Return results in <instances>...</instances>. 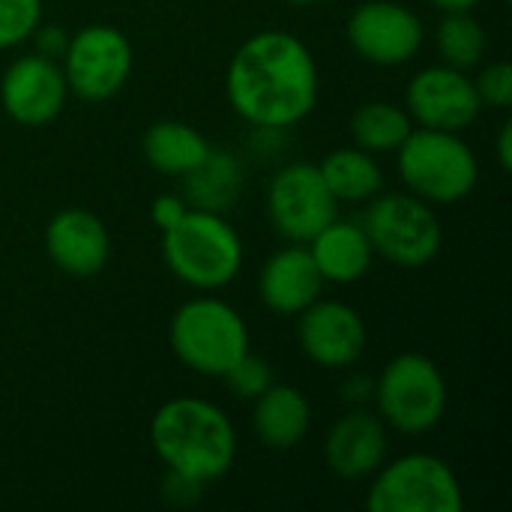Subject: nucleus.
<instances>
[{"label": "nucleus", "instance_id": "nucleus-1", "mask_svg": "<svg viewBox=\"0 0 512 512\" xmlns=\"http://www.w3.org/2000/svg\"><path fill=\"white\" fill-rule=\"evenodd\" d=\"M318 63L303 39L288 30H261L231 57L225 93L231 108L255 129H288L318 102Z\"/></svg>", "mask_w": 512, "mask_h": 512}, {"label": "nucleus", "instance_id": "nucleus-2", "mask_svg": "<svg viewBox=\"0 0 512 512\" xmlns=\"http://www.w3.org/2000/svg\"><path fill=\"white\" fill-rule=\"evenodd\" d=\"M150 447L168 471L207 486L234 468L237 432L219 405L177 396L153 414Z\"/></svg>", "mask_w": 512, "mask_h": 512}, {"label": "nucleus", "instance_id": "nucleus-3", "mask_svg": "<svg viewBox=\"0 0 512 512\" xmlns=\"http://www.w3.org/2000/svg\"><path fill=\"white\" fill-rule=\"evenodd\" d=\"M162 258L183 285L219 291L243 267V240L222 213L189 207L177 225L162 231Z\"/></svg>", "mask_w": 512, "mask_h": 512}, {"label": "nucleus", "instance_id": "nucleus-4", "mask_svg": "<svg viewBox=\"0 0 512 512\" xmlns=\"http://www.w3.org/2000/svg\"><path fill=\"white\" fill-rule=\"evenodd\" d=\"M399 177L411 195L432 207H450L465 201L480 180V162L459 132L444 129H411L396 150Z\"/></svg>", "mask_w": 512, "mask_h": 512}, {"label": "nucleus", "instance_id": "nucleus-5", "mask_svg": "<svg viewBox=\"0 0 512 512\" xmlns=\"http://www.w3.org/2000/svg\"><path fill=\"white\" fill-rule=\"evenodd\" d=\"M168 342L186 369L207 378H222L249 351V327L225 300L195 297L174 312Z\"/></svg>", "mask_w": 512, "mask_h": 512}, {"label": "nucleus", "instance_id": "nucleus-6", "mask_svg": "<svg viewBox=\"0 0 512 512\" xmlns=\"http://www.w3.org/2000/svg\"><path fill=\"white\" fill-rule=\"evenodd\" d=\"M372 402L384 426L402 435H426L444 420L450 390L432 357L405 351L381 369Z\"/></svg>", "mask_w": 512, "mask_h": 512}, {"label": "nucleus", "instance_id": "nucleus-7", "mask_svg": "<svg viewBox=\"0 0 512 512\" xmlns=\"http://www.w3.org/2000/svg\"><path fill=\"white\" fill-rule=\"evenodd\" d=\"M363 228L372 252L405 270L432 264L444 246V228L435 207L411 192H378Z\"/></svg>", "mask_w": 512, "mask_h": 512}, {"label": "nucleus", "instance_id": "nucleus-8", "mask_svg": "<svg viewBox=\"0 0 512 512\" xmlns=\"http://www.w3.org/2000/svg\"><path fill=\"white\" fill-rule=\"evenodd\" d=\"M372 512H462L465 495L456 471L432 453H408L372 474L366 495Z\"/></svg>", "mask_w": 512, "mask_h": 512}, {"label": "nucleus", "instance_id": "nucleus-9", "mask_svg": "<svg viewBox=\"0 0 512 512\" xmlns=\"http://www.w3.org/2000/svg\"><path fill=\"white\" fill-rule=\"evenodd\" d=\"M129 36L111 24H87L69 36L60 69L69 93L84 102H105L117 96L132 75Z\"/></svg>", "mask_w": 512, "mask_h": 512}, {"label": "nucleus", "instance_id": "nucleus-10", "mask_svg": "<svg viewBox=\"0 0 512 512\" xmlns=\"http://www.w3.org/2000/svg\"><path fill=\"white\" fill-rule=\"evenodd\" d=\"M267 213L285 240L309 243L324 225L339 216V201L330 195L318 165L291 162L270 180Z\"/></svg>", "mask_w": 512, "mask_h": 512}, {"label": "nucleus", "instance_id": "nucleus-11", "mask_svg": "<svg viewBox=\"0 0 512 512\" xmlns=\"http://www.w3.org/2000/svg\"><path fill=\"white\" fill-rule=\"evenodd\" d=\"M345 36L354 54L366 63L405 66L417 57L426 33L411 6L396 0H366L351 12Z\"/></svg>", "mask_w": 512, "mask_h": 512}, {"label": "nucleus", "instance_id": "nucleus-12", "mask_svg": "<svg viewBox=\"0 0 512 512\" xmlns=\"http://www.w3.org/2000/svg\"><path fill=\"white\" fill-rule=\"evenodd\" d=\"M405 111L423 129L462 132L480 117L483 102L477 96L474 78H468L465 69L438 63L411 78L405 90Z\"/></svg>", "mask_w": 512, "mask_h": 512}, {"label": "nucleus", "instance_id": "nucleus-13", "mask_svg": "<svg viewBox=\"0 0 512 512\" xmlns=\"http://www.w3.org/2000/svg\"><path fill=\"white\" fill-rule=\"evenodd\" d=\"M297 342L303 354L321 369L354 366L369 342L363 315L342 300H315L300 312Z\"/></svg>", "mask_w": 512, "mask_h": 512}, {"label": "nucleus", "instance_id": "nucleus-14", "mask_svg": "<svg viewBox=\"0 0 512 512\" xmlns=\"http://www.w3.org/2000/svg\"><path fill=\"white\" fill-rule=\"evenodd\" d=\"M69 87L57 60L24 54L12 60L0 78V105L21 126H45L60 117Z\"/></svg>", "mask_w": 512, "mask_h": 512}, {"label": "nucleus", "instance_id": "nucleus-15", "mask_svg": "<svg viewBox=\"0 0 512 512\" xmlns=\"http://www.w3.org/2000/svg\"><path fill=\"white\" fill-rule=\"evenodd\" d=\"M45 252L60 273L72 279H93L111 258V234L96 213L66 207L45 225Z\"/></svg>", "mask_w": 512, "mask_h": 512}, {"label": "nucleus", "instance_id": "nucleus-16", "mask_svg": "<svg viewBox=\"0 0 512 512\" xmlns=\"http://www.w3.org/2000/svg\"><path fill=\"white\" fill-rule=\"evenodd\" d=\"M327 468L342 480H366L387 462V426L378 414L354 408L324 438Z\"/></svg>", "mask_w": 512, "mask_h": 512}, {"label": "nucleus", "instance_id": "nucleus-17", "mask_svg": "<svg viewBox=\"0 0 512 512\" xmlns=\"http://www.w3.org/2000/svg\"><path fill=\"white\" fill-rule=\"evenodd\" d=\"M324 279L306 249V243H291L273 252L258 276V297L276 315H300L321 297Z\"/></svg>", "mask_w": 512, "mask_h": 512}, {"label": "nucleus", "instance_id": "nucleus-18", "mask_svg": "<svg viewBox=\"0 0 512 512\" xmlns=\"http://www.w3.org/2000/svg\"><path fill=\"white\" fill-rule=\"evenodd\" d=\"M318 273L324 282H336V285H354L360 282L369 267H372V243L366 237V228L357 222H345V219H333L330 225H324L309 243H306Z\"/></svg>", "mask_w": 512, "mask_h": 512}, {"label": "nucleus", "instance_id": "nucleus-19", "mask_svg": "<svg viewBox=\"0 0 512 512\" xmlns=\"http://www.w3.org/2000/svg\"><path fill=\"white\" fill-rule=\"evenodd\" d=\"M312 426V405L303 396V390L291 384H270L258 399L252 411V429L261 447L267 450H294L303 444Z\"/></svg>", "mask_w": 512, "mask_h": 512}, {"label": "nucleus", "instance_id": "nucleus-20", "mask_svg": "<svg viewBox=\"0 0 512 512\" xmlns=\"http://www.w3.org/2000/svg\"><path fill=\"white\" fill-rule=\"evenodd\" d=\"M141 153L147 165L168 177H186L210 153V141L189 123L159 120L141 138Z\"/></svg>", "mask_w": 512, "mask_h": 512}, {"label": "nucleus", "instance_id": "nucleus-21", "mask_svg": "<svg viewBox=\"0 0 512 512\" xmlns=\"http://www.w3.org/2000/svg\"><path fill=\"white\" fill-rule=\"evenodd\" d=\"M330 195L342 204H363L372 201L384 189V171L372 153L360 147H339L324 156L318 165Z\"/></svg>", "mask_w": 512, "mask_h": 512}, {"label": "nucleus", "instance_id": "nucleus-22", "mask_svg": "<svg viewBox=\"0 0 512 512\" xmlns=\"http://www.w3.org/2000/svg\"><path fill=\"white\" fill-rule=\"evenodd\" d=\"M183 180H186V201L192 207L222 213L234 207L243 189V165L234 153L210 147L204 162L195 165Z\"/></svg>", "mask_w": 512, "mask_h": 512}, {"label": "nucleus", "instance_id": "nucleus-23", "mask_svg": "<svg viewBox=\"0 0 512 512\" xmlns=\"http://www.w3.org/2000/svg\"><path fill=\"white\" fill-rule=\"evenodd\" d=\"M414 120L405 108L393 102H366L351 117V138L366 153H396L411 135Z\"/></svg>", "mask_w": 512, "mask_h": 512}, {"label": "nucleus", "instance_id": "nucleus-24", "mask_svg": "<svg viewBox=\"0 0 512 512\" xmlns=\"http://www.w3.org/2000/svg\"><path fill=\"white\" fill-rule=\"evenodd\" d=\"M435 42H438L441 60L465 72L480 66L489 48V36L483 24L471 12H444L435 30Z\"/></svg>", "mask_w": 512, "mask_h": 512}, {"label": "nucleus", "instance_id": "nucleus-25", "mask_svg": "<svg viewBox=\"0 0 512 512\" xmlns=\"http://www.w3.org/2000/svg\"><path fill=\"white\" fill-rule=\"evenodd\" d=\"M42 24V0H0V51L15 48Z\"/></svg>", "mask_w": 512, "mask_h": 512}, {"label": "nucleus", "instance_id": "nucleus-26", "mask_svg": "<svg viewBox=\"0 0 512 512\" xmlns=\"http://www.w3.org/2000/svg\"><path fill=\"white\" fill-rule=\"evenodd\" d=\"M222 381L228 384V390H231L237 399L255 402L276 378H273V366H270L264 357L246 351V354L222 375Z\"/></svg>", "mask_w": 512, "mask_h": 512}, {"label": "nucleus", "instance_id": "nucleus-27", "mask_svg": "<svg viewBox=\"0 0 512 512\" xmlns=\"http://www.w3.org/2000/svg\"><path fill=\"white\" fill-rule=\"evenodd\" d=\"M477 96L483 105L492 108H510L512 105V66L510 63H489L477 78H474Z\"/></svg>", "mask_w": 512, "mask_h": 512}, {"label": "nucleus", "instance_id": "nucleus-28", "mask_svg": "<svg viewBox=\"0 0 512 512\" xmlns=\"http://www.w3.org/2000/svg\"><path fill=\"white\" fill-rule=\"evenodd\" d=\"M186 210H189L186 198H180V195H159L153 201V207H150V219H153V225L159 231H168L171 225H177L186 216Z\"/></svg>", "mask_w": 512, "mask_h": 512}, {"label": "nucleus", "instance_id": "nucleus-29", "mask_svg": "<svg viewBox=\"0 0 512 512\" xmlns=\"http://www.w3.org/2000/svg\"><path fill=\"white\" fill-rule=\"evenodd\" d=\"M201 483H195V480H189V477H180V474H174V471H168V477H165V498L174 504V507H189V504H195L198 498H201Z\"/></svg>", "mask_w": 512, "mask_h": 512}, {"label": "nucleus", "instance_id": "nucleus-30", "mask_svg": "<svg viewBox=\"0 0 512 512\" xmlns=\"http://www.w3.org/2000/svg\"><path fill=\"white\" fill-rule=\"evenodd\" d=\"M30 39H36V54L51 57V60H60L63 51H66V45H69L66 30H60V27H42V24L33 30Z\"/></svg>", "mask_w": 512, "mask_h": 512}, {"label": "nucleus", "instance_id": "nucleus-31", "mask_svg": "<svg viewBox=\"0 0 512 512\" xmlns=\"http://www.w3.org/2000/svg\"><path fill=\"white\" fill-rule=\"evenodd\" d=\"M372 396H375V381L366 378V375H354V378H348L342 384V399H348L357 408H363L366 402H372Z\"/></svg>", "mask_w": 512, "mask_h": 512}, {"label": "nucleus", "instance_id": "nucleus-32", "mask_svg": "<svg viewBox=\"0 0 512 512\" xmlns=\"http://www.w3.org/2000/svg\"><path fill=\"white\" fill-rule=\"evenodd\" d=\"M498 162H501V168H504V171H510L512 168V123L510 120L501 126V135H498Z\"/></svg>", "mask_w": 512, "mask_h": 512}, {"label": "nucleus", "instance_id": "nucleus-33", "mask_svg": "<svg viewBox=\"0 0 512 512\" xmlns=\"http://www.w3.org/2000/svg\"><path fill=\"white\" fill-rule=\"evenodd\" d=\"M429 3L441 12H471L483 0H429Z\"/></svg>", "mask_w": 512, "mask_h": 512}, {"label": "nucleus", "instance_id": "nucleus-34", "mask_svg": "<svg viewBox=\"0 0 512 512\" xmlns=\"http://www.w3.org/2000/svg\"><path fill=\"white\" fill-rule=\"evenodd\" d=\"M285 3H294V6H312V3H321V0H285Z\"/></svg>", "mask_w": 512, "mask_h": 512}]
</instances>
